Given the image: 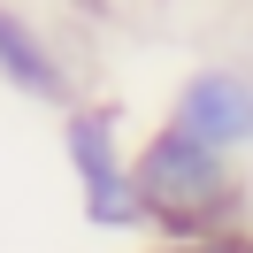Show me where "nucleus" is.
Wrapping results in <instances>:
<instances>
[{"mask_svg":"<svg viewBox=\"0 0 253 253\" xmlns=\"http://www.w3.org/2000/svg\"><path fill=\"white\" fill-rule=\"evenodd\" d=\"M0 84L31 108H77V69L54 46V31L23 8V0H0Z\"/></svg>","mask_w":253,"mask_h":253,"instance_id":"nucleus-4","label":"nucleus"},{"mask_svg":"<svg viewBox=\"0 0 253 253\" xmlns=\"http://www.w3.org/2000/svg\"><path fill=\"white\" fill-rule=\"evenodd\" d=\"M62 161L69 184H77V207L100 238H146V207H138V138H130L123 100H77L62 108Z\"/></svg>","mask_w":253,"mask_h":253,"instance_id":"nucleus-2","label":"nucleus"},{"mask_svg":"<svg viewBox=\"0 0 253 253\" xmlns=\"http://www.w3.org/2000/svg\"><path fill=\"white\" fill-rule=\"evenodd\" d=\"M130 176H138L146 238H246L253 230L246 161L192 138V130H176V123H154L138 138Z\"/></svg>","mask_w":253,"mask_h":253,"instance_id":"nucleus-1","label":"nucleus"},{"mask_svg":"<svg viewBox=\"0 0 253 253\" xmlns=\"http://www.w3.org/2000/svg\"><path fill=\"white\" fill-rule=\"evenodd\" d=\"M138 253H238V238H146Z\"/></svg>","mask_w":253,"mask_h":253,"instance_id":"nucleus-5","label":"nucleus"},{"mask_svg":"<svg viewBox=\"0 0 253 253\" xmlns=\"http://www.w3.org/2000/svg\"><path fill=\"white\" fill-rule=\"evenodd\" d=\"M238 253H253V230H246V238H238Z\"/></svg>","mask_w":253,"mask_h":253,"instance_id":"nucleus-6","label":"nucleus"},{"mask_svg":"<svg viewBox=\"0 0 253 253\" xmlns=\"http://www.w3.org/2000/svg\"><path fill=\"white\" fill-rule=\"evenodd\" d=\"M161 123H176V130H192V138H207V146H222V154L246 161L253 154V69L246 62H200V69H184Z\"/></svg>","mask_w":253,"mask_h":253,"instance_id":"nucleus-3","label":"nucleus"}]
</instances>
